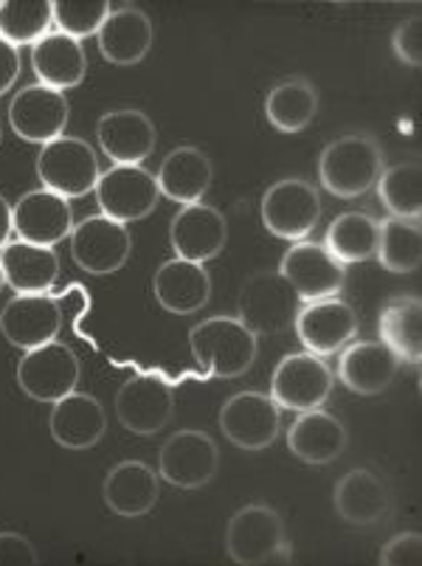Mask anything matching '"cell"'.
Segmentation results:
<instances>
[{"mask_svg": "<svg viewBox=\"0 0 422 566\" xmlns=\"http://www.w3.org/2000/svg\"><path fill=\"white\" fill-rule=\"evenodd\" d=\"M32 69L40 85L54 87L60 94L74 91L85 82L87 56L80 40L49 32L40 43L32 45Z\"/></svg>", "mask_w": 422, "mask_h": 566, "instance_id": "cell-30", "label": "cell"}, {"mask_svg": "<svg viewBox=\"0 0 422 566\" xmlns=\"http://www.w3.org/2000/svg\"><path fill=\"white\" fill-rule=\"evenodd\" d=\"M12 203L0 195V249L9 243V234H12Z\"/></svg>", "mask_w": 422, "mask_h": 566, "instance_id": "cell-42", "label": "cell"}, {"mask_svg": "<svg viewBox=\"0 0 422 566\" xmlns=\"http://www.w3.org/2000/svg\"><path fill=\"white\" fill-rule=\"evenodd\" d=\"M152 38H156V32H152L149 14L141 7L122 3V7L110 9L105 25L96 34V43H99V54L105 56V63L130 69V65L147 60Z\"/></svg>", "mask_w": 422, "mask_h": 566, "instance_id": "cell-22", "label": "cell"}, {"mask_svg": "<svg viewBox=\"0 0 422 566\" xmlns=\"http://www.w3.org/2000/svg\"><path fill=\"white\" fill-rule=\"evenodd\" d=\"M156 302L172 316H192L211 300V274L205 265L189 260H167L152 276Z\"/></svg>", "mask_w": 422, "mask_h": 566, "instance_id": "cell-25", "label": "cell"}, {"mask_svg": "<svg viewBox=\"0 0 422 566\" xmlns=\"http://www.w3.org/2000/svg\"><path fill=\"white\" fill-rule=\"evenodd\" d=\"M318 113V91L307 76H285L265 96V118L279 133H302Z\"/></svg>", "mask_w": 422, "mask_h": 566, "instance_id": "cell-31", "label": "cell"}, {"mask_svg": "<svg viewBox=\"0 0 422 566\" xmlns=\"http://www.w3.org/2000/svg\"><path fill=\"white\" fill-rule=\"evenodd\" d=\"M378 198L391 218L420 220L422 214V164L403 161L386 167L378 178Z\"/></svg>", "mask_w": 422, "mask_h": 566, "instance_id": "cell-35", "label": "cell"}, {"mask_svg": "<svg viewBox=\"0 0 422 566\" xmlns=\"http://www.w3.org/2000/svg\"><path fill=\"white\" fill-rule=\"evenodd\" d=\"M68 118L71 105L65 94L40 85V82L18 91L9 105V127L14 130V136L29 144H40V147L65 136Z\"/></svg>", "mask_w": 422, "mask_h": 566, "instance_id": "cell-16", "label": "cell"}, {"mask_svg": "<svg viewBox=\"0 0 422 566\" xmlns=\"http://www.w3.org/2000/svg\"><path fill=\"white\" fill-rule=\"evenodd\" d=\"M0 271L14 293H49L60 280V256L49 245L9 240L0 249Z\"/></svg>", "mask_w": 422, "mask_h": 566, "instance_id": "cell-28", "label": "cell"}, {"mask_svg": "<svg viewBox=\"0 0 422 566\" xmlns=\"http://www.w3.org/2000/svg\"><path fill=\"white\" fill-rule=\"evenodd\" d=\"M60 331L63 311L45 293H14V300H9L0 311V333L23 353L56 342Z\"/></svg>", "mask_w": 422, "mask_h": 566, "instance_id": "cell-19", "label": "cell"}, {"mask_svg": "<svg viewBox=\"0 0 422 566\" xmlns=\"http://www.w3.org/2000/svg\"><path fill=\"white\" fill-rule=\"evenodd\" d=\"M40 553L23 533L0 530V566H38Z\"/></svg>", "mask_w": 422, "mask_h": 566, "instance_id": "cell-40", "label": "cell"}, {"mask_svg": "<svg viewBox=\"0 0 422 566\" xmlns=\"http://www.w3.org/2000/svg\"><path fill=\"white\" fill-rule=\"evenodd\" d=\"M225 555L236 566L293 564L285 522L271 504H245L225 524Z\"/></svg>", "mask_w": 422, "mask_h": 566, "instance_id": "cell-3", "label": "cell"}, {"mask_svg": "<svg viewBox=\"0 0 422 566\" xmlns=\"http://www.w3.org/2000/svg\"><path fill=\"white\" fill-rule=\"evenodd\" d=\"M386 169V156L378 138L369 133H349V136L329 142L318 158V181L324 192L338 200H355L367 195L378 184Z\"/></svg>", "mask_w": 422, "mask_h": 566, "instance_id": "cell-1", "label": "cell"}, {"mask_svg": "<svg viewBox=\"0 0 422 566\" xmlns=\"http://www.w3.org/2000/svg\"><path fill=\"white\" fill-rule=\"evenodd\" d=\"M54 25L51 0H7L0 3V38L20 51V45H34Z\"/></svg>", "mask_w": 422, "mask_h": 566, "instance_id": "cell-36", "label": "cell"}, {"mask_svg": "<svg viewBox=\"0 0 422 566\" xmlns=\"http://www.w3.org/2000/svg\"><path fill=\"white\" fill-rule=\"evenodd\" d=\"M229 243V220L220 209L209 203L180 206L169 223V245L175 256L205 265L220 254Z\"/></svg>", "mask_w": 422, "mask_h": 566, "instance_id": "cell-17", "label": "cell"}, {"mask_svg": "<svg viewBox=\"0 0 422 566\" xmlns=\"http://www.w3.org/2000/svg\"><path fill=\"white\" fill-rule=\"evenodd\" d=\"M220 431L240 451H265L282 431V409L271 395L236 392L220 409Z\"/></svg>", "mask_w": 422, "mask_h": 566, "instance_id": "cell-11", "label": "cell"}, {"mask_svg": "<svg viewBox=\"0 0 422 566\" xmlns=\"http://www.w3.org/2000/svg\"><path fill=\"white\" fill-rule=\"evenodd\" d=\"M175 415L172 386L158 375H133L118 386L116 417L118 423L138 437L158 434Z\"/></svg>", "mask_w": 422, "mask_h": 566, "instance_id": "cell-15", "label": "cell"}, {"mask_svg": "<svg viewBox=\"0 0 422 566\" xmlns=\"http://www.w3.org/2000/svg\"><path fill=\"white\" fill-rule=\"evenodd\" d=\"M260 338L236 316H211L189 331L192 358L220 380L243 378L256 361Z\"/></svg>", "mask_w": 422, "mask_h": 566, "instance_id": "cell-2", "label": "cell"}, {"mask_svg": "<svg viewBox=\"0 0 422 566\" xmlns=\"http://www.w3.org/2000/svg\"><path fill=\"white\" fill-rule=\"evenodd\" d=\"M380 223L367 212H344L329 223L324 249L344 265H358L378 254Z\"/></svg>", "mask_w": 422, "mask_h": 566, "instance_id": "cell-33", "label": "cell"}, {"mask_svg": "<svg viewBox=\"0 0 422 566\" xmlns=\"http://www.w3.org/2000/svg\"><path fill=\"white\" fill-rule=\"evenodd\" d=\"M3 287H7V280H3V271H0V291H3Z\"/></svg>", "mask_w": 422, "mask_h": 566, "instance_id": "cell-43", "label": "cell"}, {"mask_svg": "<svg viewBox=\"0 0 422 566\" xmlns=\"http://www.w3.org/2000/svg\"><path fill=\"white\" fill-rule=\"evenodd\" d=\"M380 566H420L422 564V535L416 530L391 535L378 555Z\"/></svg>", "mask_w": 422, "mask_h": 566, "instance_id": "cell-38", "label": "cell"}, {"mask_svg": "<svg viewBox=\"0 0 422 566\" xmlns=\"http://www.w3.org/2000/svg\"><path fill=\"white\" fill-rule=\"evenodd\" d=\"M336 375L313 353H291L276 364L271 375V398L279 409L310 411L321 409L333 395Z\"/></svg>", "mask_w": 422, "mask_h": 566, "instance_id": "cell-10", "label": "cell"}, {"mask_svg": "<svg viewBox=\"0 0 422 566\" xmlns=\"http://www.w3.org/2000/svg\"><path fill=\"white\" fill-rule=\"evenodd\" d=\"M49 431L60 449L87 451L99 446L107 431V411L99 398L87 392H71L56 400L49 417Z\"/></svg>", "mask_w": 422, "mask_h": 566, "instance_id": "cell-23", "label": "cell"}, {"mask_svg": "<svg viewBox=\"0 0 422 566\" xmlns=\"http://www.w3.org/2000/svg\"><path fill=\"white\" fill-rule=\"evenodd\" d=\"M211 178H214V167H211V158L205 156L200 147L192 144H183V147H175L167 158L161 161L156 181L161 189L163 198H169L172 203L189 206L200 203L203 195L209 192Z\"/></svg>", "mask_w": 422, "mask_h": 566, "instance_id": "cell-29", "label": "cell"}, {"mask_svg": "<svg viewBox=\"0 0 422 566\" xmlns=\"http://www.w3.org/2000/svg\"><path fill=\"white\" fill-rule=\"evenodd\" d=\"M279 274L296 291L298 300L316 302L341 293L344 282H347V265L338 262L321 243L298 240L282 256Z\"/></svg>", "mask_w": 422, "mask_h": 566, "instance_id": "cell-13", "label": "cell"}, {"mask_svg": "<svg viewBox=\"0 0 422 566\" xmlns=\"http://www.w3.org/2000/svg\"><path fill=\"white\" fill-rule=\"evenodd\" d=\"M220 449L200 429H180L158 451V476L180 491H200L218 476Z\"/></svg>", "mask_w": 422, "mask_h": 566, "instance_id": "cell-9", "label": "cell"}, {"mask_svg": "<svg viewBox=\"0 0 422 566\" xmlns=\"http://www.w3.org/2000/svg\"><path fill=\"white\" fill-rule=\"evenodd\" d=\"M391 49L398 54V60L411 69H420L422 65V18L420 14H411L409 20L394 29L391 34Z\"/></svg>", "mask_w": 422, "mask_h": 566, "instance_id": "cell-39", "label": "cell"}, {"mask_svg": "<svg viewBox=\"0 0 422 566\" xmlns=\"http://www.w3.org/2000/svg\"><path fill=\"white\" fill-rule=\"evenodd\" d=\"M380 344L398 355L400 364H420L422 358V302L420 296H394L378 318Z\"/></svg>", "mask_w": 422, "mask_h": 566, "instance_id": "cell-32", "label": "cell"}, {"mask_svg": "<svg viewBox=\"0 0 422 566\" xmlns=\"http://www.w3.org/2000/svg\"><path fill=\"white\" fill-rule=\"evenodd\" d=\"M51 9H54V25L60 34L82 43L85 38L99 34L113 7L107 0H51Z\"/></svg>", "mask_w": 422, "mask_h": 566, "instance_id": "cell-37", "label": "cell"}, {"mask_svg": "<svg viewBox=\"0 0 422 566\" xmlns=\"http://www.w3.org/2000/svg\"><path fill=\"white\" fill-rule=\"evenodd\" d=\"M400 361L380 342H349L338 355V380L355 395H380L398 378Z\"/></svg>", "mask_w": 422, "mask_h": 566, "instance_id": "cell-27", "label": "cell"}, {"mask_svg": "<svg viewBox=\"0 0 422 566\" xmlns=\"http://www.w3.org/2000/svg\"><path fill=\"white\" fill-rule=\"evenodd\" d=\"M38 178L43 189L74 200L94 192L102 178V167L85 138L60 136L43 144L38 156Z\"/></svg>", "mask_w": 422, "mask_h": 566, "instance_id": "cell-5", "label": "cell"}, {"mask_svg": "<svg viewBox=\"0 0 422 566\" xmlns=\"http://www.w3.org/2000/svg\"><path fill=\"white\" fill-rule=\"evenodd\" d=\"M74 206L51 189H32L12 206V229L20 240L54 249L74 231Z\"/></svg>", "mask_w": 422, "mask_h": 566, "instance_id": "cell-18", "label": "cell"}, {"mask_svg": "<svg viewBox=\"0 0 422 566\" xmlns=\"http://www.w3.org/2000/svg\"><path fill=\"white\" fill-rule=\"evenodd\" d=\"M298 307H302V300L279 271H256L243 282L236 296V318L256 338L291 331Z\"/></svg>", "mask_w": 422, "mask_h": 566, "instance_id": "cell-4", "label": "cell"}, {"mask_svg": "<svg viewBox=\"0 0 422 566\" xmlns=\"http://www.w3.org/2000/svg\"><path fill=\"white\" fill-rule=\"evenodd\" d=\"M82 364L68 344L49 342L38 349L20 355L18 361V386L25 398L34 403H51L63 400L65 395L76 392Z\"/></svg>", "mask_w": 422, "mask_h": 566, "instance_id": "cell-7", "label": "cell"}, {"mask_svg": "<svg viewBox=\"0 0 422 566\" xmlns=\"http://www.w3.org/2000/svg\"><path fill=\"white\" fill-rule=\"evenodd\" d=\"M71 256L82 271L94 276L116 274L127 265L133 254V237L125 223L94 214L74 226L71 231Z\"/></svg>", "mask_w": 422, "mask_h": 566, "instance_id": "cell-12", "label": "cell"}, {"mask_svg": "<svg viewBox=\"0 0 422 566\" xmlns=\"http://www.w3.org/2000/svg\"><path fill=\"white\" fill-rule=\"evenodd\" d=\"M336 513L352 527H374L391 513L389 485L369 468H352L336 482L333 491Z\"/></svg>", "mask_w": 422, "mask_h": 566, "instance_id": "cell-26", "label": "cell"}, {"mask_svg": "<svg viewBox=\"0 0 422 566\" xmlns=\"http://www.w3.org/2000/svg\"><path fill=\"white\" fill-rule=\"evenodd\" d=\"M20 76V51L0 38V96L9 94Z\"/></svg>", "mask_w": 422, "mask_h": 566, "instance_id": "cell-41", "label": "cell"}, {"mask_svg": "<svg viewBox=\"0 0 422 566\" xmlns=\"http://www.w3.org/2000/svg\"><path fill=\"white\" fill-rule=\"evenodd\" d=\"M349 431L336 415L324 409L298 411L293 426L287 429V449L305 465H329L347 451Z\"/></svg>", "mask_w": 422, "mask_h": 566, "instance_id": "cell-24", "label": "cell"}, {"mask_svg": "<svg viewBox=\"0 0 422 566\" xmlns=\"http://www.w3.org/2000/svg\"><path fill=\"white\" fill-rule=\"evenodd\" d=\"M0 142H3V130H0Z\"/></svg>", "mask_w": 422, "mask_h": 566, "instance_id": "cell-44", "label": "cell"}, {"mask_svg": "<svg viewBox=\"0 0 422 566\" xmlns=\"http://www.w3.org/2000/svg\"><path fill=\"white\" fill-rule=\"evenodd\" d=\"M389 274H414L422 265V226L420 220L389 218L380 223L378 254Z\"/></svg>", "mask_w": 422, "mask_h": 566, "instance_id": "cell-34", "label": "cell"}, {"mask_svg": "<svg viewBox=\"0 0 422 566\" xmlns=\"http://www.w3.org/2000/svg\"><path fill=\"white\" fill-rule=\"evenodd\" d=\"M102 499H105L107 511L113 516H147L161 499L158 471L141 460H122L107 471L105 482H102Z\"/></svg>", "mask_w": 422, "mask_h": 566, "instance_id": "cell-21", "label": "cell"}, {"mask_svg": "<svg viewBox=\"0 0 422 566\" xmlns=\"http://www.w3.org/2000/svg\"><path fill=\"white\" fill-rule=\"evenodd\" d=\"M293 331L307 353L324 358V355L341 353L352 342L358 333V313L338 296L302 302L296 318H293Z\"/></svg>", "mask_w": 422, "mask_h": 566, "instance_id": "cell-14", "label": "cell"}, {"mask_svg": "<svg viewBox=\"0 0 422 566\" xmlns=\"http://www.w3.org/2000/svg\"><path fill=\"white\" fill-rule=\"evenodd\" d=\"M262 226L279 240H307L321 220V198L307 178H282L262 195Z\"/></svg>", "mask_w": 422, "mask_h": 566, "instance_id": "cell-6", "label": "cell"}, {"mask_svg": "<svg viewBox=\"0 0 422 566\" xmlns=\"http://www.w3.org/2000/svg\"><path fill=\"white\" fill-rule=\"evenodd\" d=\"M94 192L99 214L125 226L149 218L161 198L156 175L147 172L141 164H113L102 172Z\"/></svg>", "mask_w": 422, "mask_h": 566, "instance_id": "cell-8", "label": "cell"}, {"mask_svg": "<svg viewBox=\"0 0 422 566\" xmlns=\"http://www.w3.org/2000/svg\"><path fill=\"white\" fill-rule=\"evenodd\" d=\"M96 142L113 164H144L156 150L158 127L138 107H118L99 116Z\"/></svg>", "mask_w": 422, "mask_h": 566, "instance_id": "cell-20", "label": "cell"}]
</instances>
